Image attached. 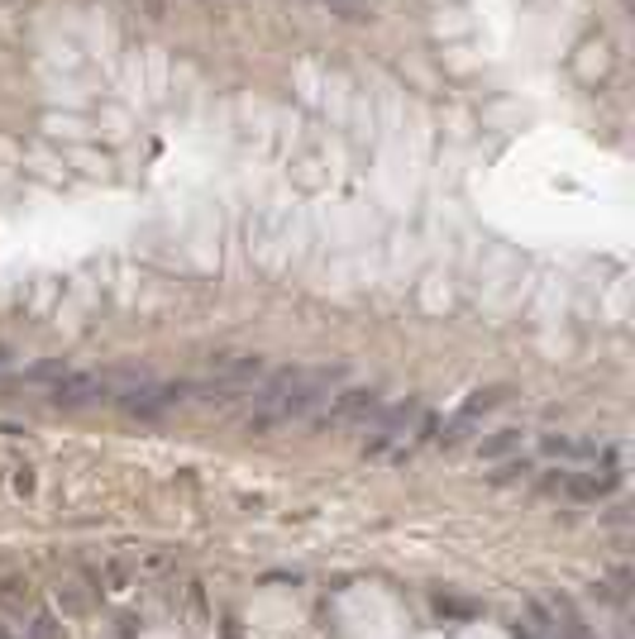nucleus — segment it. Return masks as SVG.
<instances>
[{"label": "nucleus", "mask_w": 635, "mask_h": 639, "mask_svg": "<svg viewBox=\"0 0 635 639\" xmlns=\"http://www.w3.org/2000/svg\"><path fill=\"white\" fill-rule=\"evenodd\" d=\"M24 639H62V630H58V620L48 616V611H39V616H34V625H29V635Z\"/></svg>", "instance_id": "9b49d317"}, {"label": "nucleus", "mask_w": 635, "mask_h": 639, "mask_svg": "<svg viewBox=\"0 0 635 639\" xmlns=\"http://www.w3.org/2000/svg\"><path fill=\"white\" fill-rule=\"evenodd\" d=\"M58 601L68 611H86V597H77V582H68V587H58Z\"/></svg>", "instance_id": "f8f14e48"}, {"label": "nucleus", "mask_w": 635, "mask_h": 639, "mask_svg": "<svg viewBox=\"0 0 635 639\" xmlns=\"http://www.w3.org/2000/svg\"><path fill=\"white\" fill-rule=\"evenodd\" d=\"M516 444H521L516 430H497L492 440H483V458H502V454H512Z\"/></svg>", "instance_id": "1a4fd4ad"}, {"label": "nucleus", "mask_w": 635, "mask_h": 639, "mask_svg": "<svg viewBox=\"0 0 635 639\" xmlns=\"http://www.w3.org/2000/svg\"><path fill=\"white\" fill-rule=\"evenodd\" d=\"M334 386H340V372L334 368H288V372H278V378L254 386L244 425L254 434H268L288 420H310V410H316Z\"/></svg>", "instance_id": "f257e3e1"}, {"label": "nucleus", "mask_w": 635, "mask_h": 639, "mask_svg": "<svg viewBox=\"0 0 635 639\" xmlns=\"http://www.w3.org/2000/svg\"><path fill=\"white\" fill-rule=\"evenodd\" d=\"M0 639H20V635H15V630H10V625H5V620H0Z\"/></svg>", "instance_id": "4468645a"}, {"label": "nucleus", "mask_w": 635, "mask_h": 639, "mask_svg": "<svg viewBox=\"0 0 635 639\" xmlns=\"http://www.w3.org/2000/svg\"><path fill=\"white\" fill-rule=\"evenodd\" d=\"M616 468H602V472H578V478H559V487H564L569 496H583V501H593V496H607V492H616Z\"/></svg>", "instance_id": "0eeeda50"}, {"label": "nucleus", "mask_w": 635, "mask_h": 639, "mask_svg": "<svg viewBox=\"0 0 635 639\" xmlns=\"http://www.w3.org/2000/svg\"><path fill=\"white\" fill-rule=\"evenodd\" d=\"M416 416H420V406H416V401H402V406L382 410V416L368 425V434H373V440H368V448H373V454H382V448H388V444L406 440V434H411V420H416Z\"/></svg>", "instance_id": "39448f33"}, {"label": "nucleus", "mask_w": 635, "mask_h": 639, "mask_svg": "<svg viewBox=\"0 0 635 639\" xmlns=\"http://www.w3.org/2000/svg\"><path fill=\"white\" fill-rule=\"evenodd\" d=\"M130 587V563L124 558H110L106 563V592H124Z\"/></svg>", "instance_id": "9d476101"}, {"label": "nucleus", "mask_w": 635, "mask_h": 639, "mask_svg": "<svg viewBox=\"0 0 635 639\" xmlns=\"http://www.w3.org/2000/svg\"><path fill=\"white\" fill-rule=\"evenodd\" d=\"M48 401L53 406H96V401H110V372H53L48 378Z\"/></svg>", "instance_id": "20e7f679"}, {"label": "nucleus", "mask_w": 635, "mask_h": 639, "mask_svg": "<svg viewBox=\"0 0 635 639\" xmlns=\"http://www.w3.org/2000/svg\"><path fill=\"white\" fill-rule=\"evenodd\" d=\"M435 611H440V616H473V606H464V601H450V597H440V601H435Z\"/></svg>", "instance_id": "ddd939ff"}, {"label": "nucleus", "mask_w": 635, "mask_h": 639, "mask_svg": "<svg viewBox=\"0 0 635 639\" xmlns=\"http://www.w3.org/2000/svg\"><path fill=\"white\" fill-rule=\"evenodd\" d=\"M10 368V354H5V348H0V372H5Z\"/></svg>", "instance_id": "2eb2a0df"}, {"label": "nucleus", "mask_w": 635, "mask_h": 639, "mask_svg": "<svg viewBox=\"0 0 635 639\" xmlns=\"http://www.w3.org/2000/svg\"><path fill=\"white\" fill-rule=\"evenodd\" d=\"M502 396H506L502 386H492V392H478L473 401H464V406H459V416H454L450 425H444V444H464L468 434H473V425H478L483 416H488V410H492Z\"/></svg>", "instance_id": "423d86ee"}, {"label": "nucleus", "mask_w": 635, "mask_h": 639, "mask_svg": "<svg viewBox=\"0 0 635 639\" xmlns=\"http://www.w3.org/2000/svg\"><path fill=\"white\" fill-rule=\"evenodd\" d=\"M382 416V401L378 392H364V386H349V392H330L320 401L316 410H310V420L326 425V430H358V425H368Z\"/></svg>", "instance_id": "f03ea898"}, {"label": "nucleus", "mask_w": 635, "mask_h": 639, "mask_svg": "<svg viewBox=\"0 0 635 639\" xmlns=\"http://www.w3.org/2000/svg\"><path fill=\"white\" fill-rule=\"evenodd\" d=\"M0 606H10V611L29 606V578L24 573H0Z\"/></svg>", "instance_id": "6e6552de"}, {"label": "nucleus", "mask_w": 635, "mask_h": 639, "mask_svg": "<svg viewBox=\"0 0 635 639\" xmlns=\"http://www.w3.org/2000/svg\"><path fill=\"white\" fill-rule=\"evenodd\" d=\"M182 396H186V382H154L144 372V378L134 382L130 392L115 401V406L124 410V416H134V420H158V416H168Z\"/></svg>", "instance_id": "7ed1b4c3"}]
</instances>
